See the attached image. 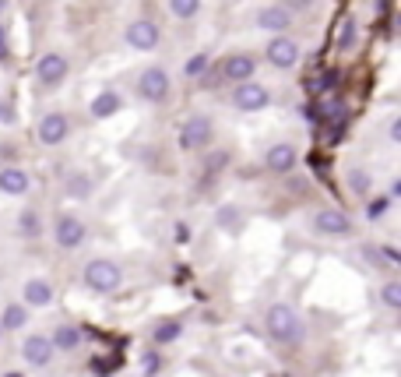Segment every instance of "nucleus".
Listing matches in <instances>:
<instances>
[{"instance_id": "nucleus-39", "label": "nucleus", "mask_w": 401, "mask_h": 377, "mask_svg": "<svg viewBox=\"0 0 401 377\" xmlns=\"http://www.w3.org/2000/svg\"><path fill=\"white\" fill-rule=\"evenodd\" d=\"M4 7H7V0H0V11H4Z\"/></svg>"}, {"instance_id": "nucleus-22", "label": "nucleus", "mask_w": 401, "mask_h": 377, "mask_svg": "<svg viewBox=\"0 0 401 377\" xmlns=\"http://www.w3.org/2000/svg\"><path fill=\"white\" fill-rule=\"evenodd\" d=\"M218 226H222L225 233H239V229H243V212L232 208V204H222V208H218Z\"/></svg>"}, {"instance_id": "nucleus-26", "label": "nucleus", "mask_w": 401, "mask_h": 377, "mask_svg": "<svg viewBox=\"0 0 401 377\" xmlns=\"http://www.w3.org/2000/svg\"><path fill=\"white\" fill-rule=\"evenodd\" d=\"M352 43H356V18H345L341 28H338V46L341 50H352Z\"/></svg>"}, {"instance_id": "nucleus-3", "label": "nucleus", "mask_w": 401, "mask_h": 377, "mask_svg": "<svg viewBox=\"0 0 401 377\" xmlns=\"http://www.w3.org/2000/svg\"><path fill=\"white\" fill-rule=\"evenodd\" d=\"M313 233L317 236H327V240H345L356 233V222L345 215V212H334V208H324L313 215Z\"/></svg>"}, {"instance_id": "nucleus-34", "label": "nucleus", "mask_w": 401, "mask_h": 377, "mask_svg": "<svg viewBox=\"0 0 401 377\" xmlns=\"http://www.w3.org/2000/svg\"><path fill=\"white\" fill-rule=\"evenodd\" d=\"M331 85H334V75H331V71H327V75H324V78H320V82H317V92H327V89H331Z\"/></svg>"}, {"instance_id": "nucleus-10", "label": "nucleus", "mask_w": 401, "mask_h": 377, "mask_svg": "<svg viewBox=\"0 0 401 377\" xmlns=\"http://www.w3.org/2000/svg\"><path fill=\"white\" fill-rule=\"evenodd\" d=\"M159 25L155 21H148V18H137V21H130L127 25V46L130 50H141V53H148V50H155L159 46Z\"/></svg>"}, {"instance_id": "nucleus-13", "label": "nucleus", "mask_w": 401, "mask_h": 377, "mask_svg": "<svg viewBox=\"0 0 401 377\" xmlns=\"http://www.w3.org/2000/svg\"><path fill=\"white\" fill-rule=\"evenodd\" d=\"M296 148L289 145V141H278V145H271L268 148V155H264V166L271 170V173H293V166H296Z\"/></svg>"}, {"instance_id": "nucleus-24", "label": "nucleus", "mask_w": 401, "mask_h": 377, "mask_svg": "<svg viewBox=\"0 0 401 377\" xmlns=\"http://www.w3.org/2000/svg\"><path fill=\"white\" fill-rule=\"evenodd\" d=\"M380 300H384V307L388 310H401V283H384L380 285Z\"/></svg>"}, {"instance_id": "nucleus-40", "label": "nucleus", "mask_w": 401, "mask_h": 377, "mask_svg": "<svg viewBox=\"0 0 401 377\" xmlns=\"http://www.w3.org/2000/svg\"><path fill=\"white\" fill-rule=\"evenodd\" d=\"M0 332H4V328H0Z\"/></svg>"}, {"instance_id": "nucleus-6", "label": "nucleus", "mask_w": 401, "mask_h": 377, "mask_svg": "<svg viewBox=\"0 0 401 377\" xmlns=\"http://www.w3.org/2000/svg\"><path fill=\"white\" fill-rule=\"evenodd\" d=\"M268 102H271V92L264 85H257V82H239L232 89V106L239 113H261Z\"/></svg>"}, {"instance_id": "nucleus-36", "label": "nucleus", "mask_w": 401, "mask_h": 377, "mask_svg": "<svg viewBox=\"0 0 401 377\" xmlns=\"http://www.w3.org/2000/svg\"><path fill=\"white\" fill-rule=\"evenodd\" d=\"M0 120H4V124H14V106H4V102H0Z\"/></svg>"}, {"instance_id": "nucleus-27", "label": "nucleus", "mask_w": 401, "mask_h": 377, "mask_svg": "<svg viewBox=\"0 0 401 377\" xmlns=\"http://www.w3.org/2000/svg\"><path fill=\"white\" fill-rule=\"evenodd\" d=\"M208 64H211V60H208V53H194V57L187 60L183 75H187V78H200V75L208 71Z\"/></svg>"}, {"instance_id": "nucleus-8", "label": "nucleus", "mask_w": 401, "mask_h": 377, "mask_svg": "<svg viewBox=\"0 0 401 377\" xmlns=\"http://www.w3.org/2000/svg\"><path fill=\"white\" fill-rule=\"evenodd\" d=\"M137 95L148 99V102H166V95H169V75L162 67H145L141 78H137Z\"/></svg>"}, {"instance_id": "nucleus-38", "label": "nucleus", "mask_w": 401, "mask_h": 377, "mask_svg": "<svg viewBox=\"0 0 401 377\" xmlns=\"http://www.w3.org/2000/svg\"><path fill=\"white\" fill-rule=\"evenodd\" d=\"M4 377H21V374H14V371H7V374H4Z\"/></svg>"}, {"instance_id": "nucleus-29", "label": "nucleus", "mask_w": 401, "mask_h": 377, "mask_svg": "<svg viewBox=\"0 0 401 377\" xmlns=\"http://www.w3.org/2000/svg\"><path fill=\"white\" fill-rule=\"evenodd\" d=\"M349 187L356 190V194H366V190H370V177H366L363 170H352V173H349Z\"/></svg>"}, {"instance_id": "nucleus-1", "label": "nucleus", "mask_w": 401, "mask_h": 377, "mask_svg": "<svg viewBox=\"0 0 401 377\" xmlns=\"http://www.w3.org/2000/svg\"><path fill=\"white\" fill-rule=\"evenodd\" d=\"M264 328L268 335L278 342V346H300L303 342V317L289 307V303H271L268 314H264Z\"/></svg>"}, {"instance_id": "nucleus-7", "label": "nucleus", "mask_w": 401, "mask_h": 377, "mask_svg": "<svg viewBox=\"0 0 401 377\" xmlns=\"http://www.w3.org/2000/svg\"><path fill=\"white\" fill-rule=\"evenodd\" d=\"M67 71H71V64H67V57H60V53H43V57L35 60V82L46 85V89L60 85V82L67 78Z\"/></svg>"}, {"instance_id": "nucleus-23", "label": "nucleus", "mask_w": 401, "mask_h": 377, "mask_svg": "<svg viewBox=\"0 0 401 377\" xmlns=\"http://www.w3.org/2000/svg\"><path fill=\"white\" fill-rule=\"evenodd\" d=\"M183 335V321H162L159 328H155V346H166V342H173V339H180Z\"/></svg>"}, {"instance_id": "nucleus-11", "label": "nucleus", "mask_w": 401, "mask_h": 377, "mask_svg": "<svg viewBox=\"0 0 401 377\" xmlns=\"http://www.w3.org/2000/svg\"><path fill=\"white\" fill-rule=\"evenodd\" d=\"M268 64L278 67V71L296 67V64H300V43L289 39V35H275V39L268 43Z\"/></svg>"}, {"instance_id": "nucleus-28", "label": "nucleus", "mask_w": 401, "mask_h": 377, "mask_svg": "<svg viewBox=\"0 0 401 377\" xmlns=\"http://www.w3.org/2000/svg\"><path fill=\"white\" fill-rule=\"evenodd\" d=\"M388 208H391V197H373V201L366 204V219H384Z\"/></svg>"}, {"instance_id": "nucleus-15", "label": "nucleus", "mask_w": 401, "mask_h": 377, "mask_svg": "<svg viewBox=\"0 0 401 377\" xmlns=\"http://www.w3.org/2000/svg\"><path fill=\"white\" fill-rule=\"evenodd\" d=\"M21 300H25V307H50L53 303V285L46 283V279H28V283L21 285Z\"/></svg>"}, {"instance_id": "nucleus-5", "label": "nucleus", "mask_w": 401, "mask_h": 377, "mask_svg": "<svg viewBox=\"0 0 401 377\" xmlns=\"http://www.w3.org/2000/svg\"><path fill=\"white\" fill-rule=\"evenodd\" d=\"M85 236H89V226H85L78 215H60L57 226H53V240H57L60 251H74V247H81Z\"/></svg>"}, {"instance_id": "nucleus-14", "label": "nucleus", "mask_w": 401, "mask_h": 377, "mask_svg": "<svg viewBox=\"0 0 401 377\" xmlns=\"http://www.w3.org/2000/svg\"><path fill=\"white\" fill-rule=\"evenodd\" d=\"M257 25L268 28V32H289V25H293V11H289L286 4H271V7H264V11L257 14Z\"/></svg>"}, {"instance_id": "nucleus-31", "label": "nucleus", "mask_w": 401, "mask_h": 377, "mask_svg": "<svg viewBox=\"0 0 401 377\" xmlns=\"http://www.w3.org/2000/svg\"><path fill=\"white\" fill-rule=\"evenodd\" d=\"M67 190H71V194H89V190H92V180L81 177V173H74V177L67 180Z\"/></svg>"}, {"instance_id": "nucleus-18", "label": "nucleus", "mask_w": 401, "mask_h": 377, "mask_svg": "<svg viewBox=\"0 0 401 377\" xmlns=\"http://www.w3.org/2000/svg\"><path fill=\"white\" fill-rule=\"evenodd\" d=\"M120 106H123V99H120V92H99L96 99H92V120H109L113 113H120Z\"/></svg>"}, {"instance_id": "nucleus-19", "label": "nucleus", "mask_w": 401, "mask_h": 377, "mask_svg": "<svg viewBox=\"0 0 401 377\" xmlns=\"http://www.w3.org/2000/svg\"><path fill=\"white\" fill-rule=\"evenodd\" d=\"M50 342H53V353H74L81 346V332L74 324H57V332H53Z\"/></svg>"}, {"instance_id": "nucleus-30", "label": "nucleus", "mask_w": 401, "mask_h": 377, "mask_svg": "<svg viewBox=\"0 0 401 377\" xmlns=\"http://www.w3.org/2000/svg\"><path fill=\"white\" fill-rule=\"evenodd\" d=\"M141 367H145V377H155V374H159V367H162V356H159V353L152 349V353H145Z\"/></svg>"}, {"instance_id": "nucleus-20", "label": "nucleus", "mask_w": 401, "mask_h": 377, "mask_svg": "<svg viewBox=\"0 0 401 377\" xmlns=\"http://www.w3.org/2000/svg\"><path fill=\"white\" fill-rule=\"evenodd\" d=\"M18 233H21V240H39L43 236V219H39L35 208H25L18 215Z\"/></svg>"}, {"instance_id": "nucleus-21", "label": "nucleus", "mask_w": 401, "mask_h": 377, "mask_svg": "<svg viewBox=\"0 0 401 377\" xmlns=\"http://www.w3.org/2000/svg\"><path fill=\"white\" fill-rule=\"evenodd\" d=\"M28 324V307L25 303H11L4 314H0V328H7V332H18V328H25Z\"/></svg>"}, {"instance_id": "nucleus-32", "label": "nucleus", "mask_w": 401, "mask_h": 377, "mask_svg": "<svg viewBox=\"0 0 401 377\" xmlns=\"http://www.w3.org/2000/svg\"><path fill=\"white\" fill-rule=\"evenodd\" d=\"M380 254L388 258L384 265H391V268H401V254H398V251H395V247H380Z\"/></svg>"}, {"instance_id": "nucleus-2", "label": "nucleus", "mask_w": 401, "mask_h": 377, "mask_svg": "<svg viewBox=\"0 0 401 377\" xmlns=\"http://www.w3.org/2000/svg\"><path fill=\"white\" fill-rule=\"evenodd\" d=\"M81 279H85V285H89L92 293L109 296V293H116V289H120V283H123V272H120V265H113V261H106V258H96V261H89V265H85Z\"/></svg>"}, {"instance_id": "nucleus-37", "label": "nucleus", "mask_w": 401, "mask_h": 377, "mask_svg": "<svg viewBox=\"0 0 401 377\" xmlns=\"http://www.w3.org/2000/svg\"><path fill=\"white\" fill-rule=\"evenodd\" d=\"M7 53H11V50H7V28L0 25V60H7Z\"/></svg>"}, {"instance_id": "nucleus-33", "label": "nucleus", "mask_w": 401, "mask_h": 377, "mask_svg": "<svg viewBox=\"0 0 401 377\" xmlns=\"http://www.w3.org/2000/svg\"><path fill=\"white\" fill-rule=\"evenodd\" d=\"M286 7H289V11H310L313 0H286Z\"/></svg>"}, {"instance_id": "nucleus-25", "label": "nucleus", "mask_w": 401, "mask_h": 377, "mask_svg": "<svg viewBox=\"0 0 401 377\" xmlns=\"http://www.w3.org/2000/svg\"><path fill=\"white\" fill-rule=\"evenodd\" d=\"M169 11H173L176 18L191 21V18H194V14L200 11V0H169Z\"/></svg>"}, {"instance_id": "nucleus-9", "label": "nucleus", "mask_w": 401, "mask_h": 377, "mask_svg": "<svg viewBox=\"0 0 401 377\" xmlns=\"http://www.w3.org/2000/svg\"><path fill=\"white\" fill-rule=\"evenodd\" d=\"M35 134H39V141L50 145V148H53V145H64L67 134H71V116H67V113H46V116L39 120Z\"/></svg>"}, {"instance_id": "nucleus-4", "label": "nucleus", "mask_w": 401, "mask_h": 377, "mask_svg": "<svg viewBox=\"0 0 401 377\" xmlns=\"http://www.w3.org/2000/svg\"><path fill=\"white\" fill-rule=\"evenodd\" d=\"M211 138H215V124H211V116H187V124L180 127V148L183 152H200V148H208L211 145Z\"/></svg>"}, {"instance_id": "nucleus-35", "label": "nucleus", "mask_w": 401, "mask_h": 377, "mask_svg": "<svg viewBox=\"0 0 401 377\" xmlns=\"http://www.w3.org/2000/svg\"><path fill=\"white\" fill-rule=\"evenodd\" d=\"M176 240H180V244H187V240H191V229H187V222H176Z\"/></svg>"}, {"instance_id": "nucleus-16", "label": "nucleus", "mask_w": 401, "mask_h": 377, "mask_svg": "<svg viewBox=\"0 0 401 377\" xmlns=\"http://www.w3.org/2000/svg\"><path fill=\"white\" fill-rule=\"evenodd\" d=\"M254 71H257V60L254 57H247V53H236V57H229L225 60V67H222V75L229 78V82H250L254 78Z\"/></svg>"}, {"instance_id": "nucleus-12", "label": "nucleus", "mask_w": 401, "mask_h": 377, "mask_svg": "<svg viewBox=\"0 0 401 377\" xmlns=\"http://www.w3.org/2000/svg\"><path fill=\"white\" fill-rule=\"evenodd\" d=\"M21 356H25L28 367L43 371V367L53 364V342H50L46 335H28V339L21 342Z\"/></svg>"}, {"instance_id": "nucleus-17", "label": "nucleus", "mask_w": 401, "mask_h": 377, "mask_svg": "<svg viewBox=\"0 0 401 377\" xmlns=\"http://www.w3.org/2000/svg\"><path fill=\"white\" fill-rule=\"evenodd\" d=\"M0 190H4L7 197H21V194L28 190V173L18 170V166H4V170H0Z\"/></svg>"}]
</instances>
